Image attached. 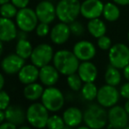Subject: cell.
Returning <instances> with one entry per match:
<instances>
[{
	"mask_svg": "<svg viewBox=\"0 0 129 129\" xmlns=\"http://www.w3.org/2000/svg\"><path fill=\"white\" fill-rule=\"evenodd\" d=\"M70 26V32H71V34L77 36V37H79V36H82L85 32V28L83 26V25L82 24L80 21L78 20H74L73 22L70 23L69 24Z\"/></svg>",
	"mask_w": 129,
	"mask_h": 129,
	"instance_id": "cell-31",
	"label": "cell"
},
{
	"mask_svg": "<svg viewBox=\"0 0 129 129\" xmlns=\"http://www.w3.org/2000/svg\"><path fill=\"white\" fill-rule=\"evenodd\" d=\"M4 85H5V78H4V76L0 73V90L3 89Z\"/></svg>",
	"mask_w": 129,
	"mask_h": 129,
	"instance_id": "cell-42",
	"label": "cell"
},
{
	"mask_svg": "<svg viewBox=\"0 0 129 129\" xmlns=\"http://www.w3.org/2000/svg\"><path fill=\"white\" fill-rule=\"evenodd\" d=\"M124 108H125V110L126 111V112L129 114V99H127V101H126V104H125Z\"/></svg>",
	"mask_w": 129,
	"mask_h": 129,
	"instance_id": "cell-43",
	"label": "cell"
},
{
	"mask_svg": "<svg viewBox=\"0 0 129 129\" xmlns=\"http://www.w3.org/2000/svg\"><path fill=\"white\" fill-rule=\"evenodd\" d=\"M105 81L106 84L112 85V86L119 85L121 82V73L119 69L110 65L105 70Z\"/></svg>",
	"mask_w": 129,
	"mask_h": 129,
	"instance_id": "cell-25",
	"label": "cell"
},
{
	"mask_svg": "<svg viewBox=\"0 0 129 129\" xmlns=\"http://www.w3.org/2000/svg\"><path fill=\"white\" fill-rule=\"evenodd\" d=\"M129 114L124 107L119 105H113L108 111L109 128L124 129L127 126Z\"/></svg>",
	"mask_w": 129,
	"mask_h": 129,
	"instance_id": "cell-10",
	"label": "cell"
},
{
	"mask_svg": "<svg viewBox=\"0 0 129 129\" xmlns=\"http://www.w3.org/2000/svg\"><path fill=\"white\" fill-rule=\"evenodd\" d=\"M18 8L12 3L8 2L6 4L0 5V15L6 19H13L18 13Z\"/></svg>",
	"mask_w": 129,
	"mask_h": 129,
	"instance_id": "cell-28",
	"label": "cell"
},
{
	"mask_svg": "<svg viewBox=\"0 0 129 129\" xmlns=\"http://www.w3.org/2000/svg\"><path fill=\"white\" fill-rule=\"evenodd\" d=\"M83 121L88 127L91 129H102L107 124L108 112L99 104H92L83 112Z\"/></svg>",
	"mask_w": 129,
	"mask_h": 129,
	"instance_id": "cell-2",
	"label": "cell"
},
{
	"mask_svg": "<svg viewBox=\"0 0 129 129\" xmlns=\"http://www.w3.org/2000/svg\"><path fill=\"white\" fill-rule=\"evenodd\" d=\"M103 17L108 22H114L118 20L120 16V10L115 3L108 2L105 4L103 9Z\"/></svg>",
	"mask_w": 129,
	"mask_h": 129,
	"instance_id": "cell-23",
	"label": "cell"
},
{
	"mask_svg": "<svg viewBox=\"0 0 129 129\" xmlns=\"http://www.w3.org/2000/svg\"><path fill=\"white\" fill-rule=\"evenodd\" d=\"M33 46L27 39L19 40L16 44V54L22 57L23 59H27L31 57V54L33 53Z\"/></svg>",
	"mask_w": 129,
	"mask_h": 129,
	"instance_id": "cell-26",
	"label": "cell"
},
{
	"mask_svg": "<svg viewBox=\"0 0 129 129\" xmlns=\"http://www.w3.org/2000/svg\"><path fill=\"white\" fill-rule=\"evenodd\" d=\"M43 91H44L43 87L40 83H29V84H26V86L24 89L23 93H24V96L26 99L34 101V100H37L38 99L41 98Z\"/></svg>",
	"mask_w": 129,
	"mask_h": 129,
	"instance_id": "cell-24",
	"label": "cell"
},
{
	"mask_svg": "<svg viewBox=\"0 0 129 129\" xmlns=\"http://www.w3.org/2000/svg\"><path fill=\"white\" fill-rule=\"evenodd\" d=\"M17 26L12 19L0 18V40L3 42L12 41L17 38Z\"/></svg>",
	"mask_w": 129,
	"mask_h": 129,
	"instance_id": "cell-16",
	"label": "cell"
},
{
	"mask_svg": "<svg viewBox=\"0 0 129 129\" xmlns=\"http://www.w3.org/2000/svg\"><path fill=\"white\" fill-rule=\"evenodd\" d=\"M123 75H124L125 78L129 82V64L126 65V66L123 69Z\"/></svg>",
	"mask_w": 129,
	"mask_h": 129,
	"instance_id": "cell-40",
	"label": "cell"
},
{
	"mask_svg": "<svg viewBox=\"0 0 129 129\" xmlns=\"http://www.w3.org/2000/svg\"><path fill=\"white\" fill-rule=\"evenodd\" d=\"M54 49L49 44H40L34 48L31 54V61L33 64L37 66L38 68H41L43 66L49 64L54 58Z\"/></svg>",
	"mask_w": 129,
	"mask_h": 129,
	"instance_id": "cell-8",
	"label": "cell"
},
{
	"mask_svg": "<svg viewBox=\"0 0 129 129\" xmlns=\"http://www.w3.org/2000/svg\"><path fill=\"white\" fill-rule=\"evenodd\" d=\"M3 48H4V47H3V41L0 40V55L2 54V52H3Z\"/></svg>",
	"mask_w": 129,
	"mask_h": 129,
	"instance_id": "cell-44",
	"label": "cell"
},
{
	"mask_svg": "<svg viewBox=\"0 0 129 129\" xmlns=\"http://www.w3.org/2000/svg\"><path fill=\"white\" fill-rule=\"evenodd\" d=\"M26 32H24V31L20 30L19 32H18V34H17V38L18 40H24V39H26Z\"/></svg>",
	"mask_w": 129,
	"mask_h": 129,
	"instance_id": "cell-39",
	"label": "cell"
},
{
	"mask_svg": "<svg viewBox=\"0 0 129 129\" xmlns=\"http://www.w3.org/2000/svg\"><path fill=\"white\" fill-rule=\"evenodd\" d=\"M124 129H129V126H126V127H125Z\"/></svg>",
	"mask_w": 129,
	"mask_h": 129,
	"instance_id": "cell-50",
	"label": "cell"
},
{
	"mask_svg": "<svg viewBox=\"0 0 129 129\" xmlns=\"http://www.w3.org/2000/svg\"><path fill=\"white\" fill-rule=\"evenodd\" d=\"M112 1L116 5H121V6H126L129 5V0H112Z\"/></svg>",
	"mask_w": 129,
	"mask_h": 129,
	"instance_id": "cell-38",
	"label": "cell"
},
{
	"mask_svg": "<svg viewBox=\"0 0 129 129\" xmlns=\"http://www.w3.org/2000/svg\"><path fill=\"white\" fill-rule=\"evenodd\" d=\"M19 79L24 84H29V83H35L36 80L39 78L40 70H38V67L34 64H26L24 65L23 68L19 70Z\"/></svg>",
	"mask_w": 129,
	"mask_h": 129,
	"instance_id": "cell-19",
	"label": "cell"
},
{
	"mask_svg": "<svg viewBox=\"0 0 129 129\" xmlns=\"http://www.w3.org/2000/svg\"><path fill=\"white\" fill-rule=\"evenodd\" d=\"M54 66L60 72V74L64 76H70L77 72L79 67V60L73 51L67 49L59 50L54 53L53 58Z\"/></svg>",
	"mask_w": 129,
	"mask_h": 129,
	"instance_id": "cell-1",
	"label": "cell"
},
{
	"mask_svg": "<svg viewBox=\"0 0 129 129\" xmlns=\"http://www.w3.org/2000/svg\"><path fill=\"white\" fill-rule=\"evenodd\" d=\"M19 129H31L29 126H20Z\"/></svg>",
	"mask_w": 129,
	"mask_h": 129,
	"instance_id": "cell-46",
	"label": "cell"
},
{
	"mask_svg": "<svg viewBox=\"0 0 129 129\" xmlns=\"http://www.w3.org/2000/svg\"><path fill=\"white\" fill-rule=\"evenodd\" d=\"M8 2H11V0H0V5H4V4H6Z\"/></svg>",
	"mask_w": 129,
	"mask_h": 129,
	"instance_id": "cell-45",
	"label": "cell"
},
{
	"mask_svg": "<svg viewBox=\"0 0 129 129\" xmlns=\"http://www.w3.org/2000/svg\"><path fill=\"white\" fill-rule=\"evenodd\" d=\"M67 83L70 88L74 91H78L82 89V84H83V81H82L81 77L77 73H73L71 75L68 76L67 77Z\"/></svg>",
	"mask_w": 129,
	"mask_h": 129,
	"instance_id": "cell-29",
	"label": "cell"
},
{
	"mask_svg": "<svg viewBox=\"0 0 129 129\" xmlns=\"http://www.w3.org/2000/svg\"><path fill=\"white\" fill-rule=\"evenodd\" d=\"M25 65V59L18 55L17 54H11L5 56L1 62V68L5 73L8 75H14Z\"/></svg>",
	"mask_w": 129,
	"mask_h": 129,
	"instance_id": "cell-14",
	"label": "cell"
},
{
	"mask_svg": "<svg viewBox=\"0 0 129 129\" xmlns=\"http://www.w3.org/2000/svg\"><path fill=\"white\" fill-rule=\"evenodd\" d=\"M48 25L49 24H47V23H43V22H41L40 24H38L35 28L36 34L39 37H46L50 33V29Z\"/></svg>",
	"mask_w": 129,
	"mask_h": 129,
	"instance_id": "cell-33",
	"label": "cell"
},
{
	"mask_svg": "<svg viewBox=\"0 0 129 129\" xmlns=\"http://www.w3.org/2000/svg\"><path fill=\"white\" fill-rule=\"evenodd\" d=\"M41 101L49 112H58L64 105V96L59 89L49 86L43 91Z\"/></svg>",
	"mask_w": 129,
	"mask_h": 129,
	"instance_id": "cell-6",
	"label": "cell"
},
{
	"mask_svg": "<svg viewBox=\"0 0 129 129\" xmlns=\"http://www.w3.org/2000/svg\"><path fill=\"white\" fill-rule=\"evenodd\" d=\"M82 95L83 99L87 101H92L97 99L99 89L95 85L94 83H84L83 86L81 89Z\"/></svg>",
	"mask_w": 129,
	"mask_h": 129,
	"instance_id": "cell-27",
	"label": "cell"
},
{
	"mask_svg": "<svg viewBox=\"0 0 129 129\" xmlns=\"http://www.w3.org/2000/svg\"><path fill=\"white\" fill-rule=\"evenodd\" d=\"M63 129H72V126H65L64 127H63Z\"/></svg>",
	"mask_w": 129,
	"mask_h": 129,
	"instance_id": "cell-48",
	"label": "cell"
},
{
	"mask_svg": "<svg viewBox=\"0 0 129 129\" xmlns=\"http://www.w3.org/2000/svg\"><path fill=\"white\" fill-rule=\"evenodd\" d=\"M66 126L63 118L60 117L58 115H53L48 118L47 126L48 129H63Z\"/></svg>",
	"mask_w": 129,
	"mask_h": 129,
	"instance_id": "cell-30",
	"label": "cell"
},
{
	"mask_svg": "<svg viewBox=\"0 0 129 129\" xmlns=\"http://www.w3.org/2000/svg\"><path fill=\"white\" fill-rule=\"evenodd\" d=\"M0 129H17V126L7 121V122H3L2 124H0Z\"/></svg>",
	"mask_w": 129,
	"mask_h": 129,
	"instance_id": "cell-37",
	"label": "cell"
},
{
	"mask_svg": "<svg viewBox=\"0 0 129 129\" xmlns=\"http://www.w3.org/2000/svg\"><path fill=\"white\" fill-rule=\"evenodd\" d=\"M110 64L119 70H123L129 64V48L124 43H116L109 49Z\"/></svg>",
	"mask_w": 129,
	"mask_h": 129,
	"instance_id": "cell-5",
	"label": "cell"
},
{
	"mask_svg": "<svg viewBox=\"0 0 129 129\" xmlns=\"http://www.w3.org/2000/svg\"><path fill=\"white\" fill-rule=\"evenodd\" d=\"M15 18L16 25L19 28V30L26 33L34 31L37 26L39 21L35 11L28 7L19 9Z\"/></svg>",
	"mask_w": 129,
	"mask_h": 129,
	"instance_id": "cell-7",
	"label": "cell"
},
{
	"mask_svg": "<svg viewBox=\"0 0 129 129\" xmlns=\"http://www.w3.org/2000/svg\"><path fill=\"white\" fill-rule=\"evenodd\" d=\"M34 11L40 22L50 24L56 18L55 6L48 0H41Z\"/></svg>",
	"mask_w": 129,
	"mask_h": 129,
	"instance_id": "cell-13",
	"label": "cell"
},
{
	"mask_svg": "<svg viewBox=\"0 0 129 129\" xmlns=\"http://www.w3.org/2000/svg\"><path fill=\"white\" fill-rule=\"evenodd\" d=\"M120 93L115 86L105 84L99 89L97 95L98 103L105 108H111L119 102Z\"/></svg>",
	"mask_w": 129,
	"mask_h": 129,
	"instance_id": "cell-9",
	"label": "cell"
},
{
	"mask_svg": "<svg viewBox=\"0 0 129 129\" xmlns=\"http://www.w3.org/2000/svg\"><path fill=\"white\" fill-rule=\"evenodd\" d=\"M105 4L101 0H84L81 3L80 13L84 19H98L103 14Z\"/></svg>",
	"mask_w": 129,
	"mask_h": 129,
	"instance_id": "cell-11",
	"label": "cell"
},
{
	"mask_svg": "<svg viewBox=\"0 0 129 129\" xmlns=\"http://www.w3.org/2000/svg\"><path fill=\"white\" fill-rule=\"evenodd\" d=\"M97 44H98V47H99L101 50H103V51H107V50L109 51V49H110L112 46V40H111L106 34L98 38Z\"/></svg>",
	"mask_w": 129,
	"mask_h": 129,
	"instance_id": "cell-32",
	"label": "cell"
},
{
	"mask_svg": "<svg viewBox=\"0 0 129 129\" xmlns=\"http://www.w3.org/2000/svg\"><path fill=\"white\" fill-rule=\"evenodd\" d=\"M5 119V112L3 110H0V124H2Z\"/></svg>",
	"mask_w": 129,
	"mask_h": 129,
	"instance_id": "cell-41",
	"label": "cell"
},
{
	"mask_svg": "<svg viewBox=\"0 0 129 129\" xmlns=\"http://www.w3.org/2000/svg\"><path fill=\"white\" fill-rule=\"evenodd\" d=\"M48 118V110L43 104L34 103L28 107L26 111V119L34 127L43 128L47 126Z\"/></svg>",
	"mask_w": 129,
	"mask_h": 129,
	"instance_id": "cell-4",
	"label": "cell"
},
{
	"mask_svg": "<svg viewBox=\"0 0 129 129\" xmlns=\"http://www.w3.org/2000/svg\"><path fill=\"white\" fill-rule=\"evenodd\" d=\"M87 30H88L89 34L90 35L98 39L101 36L105 35L107 27L105 23L102 19L98 18V19H93L89 20V22L87 23Z\"/></svg>",
	"mask_w": 129,
	"mask_h": 129,
	"instance_id": "cell-22",
	"label": "cell"
},
{
	"mask_svg": "<svg viewBox=\"0 0 129 129\" xmlns=\"http://www.w3.org/2000/svg\"><path fill=\"white\" fill-rule=\"evenodd\" d=\"M10 104V96L8 93L0 90V110H6Z\"/></svg>",
	"mask_w": 129,
	"mask_h": 129,
	"instance_id": "cell-34",
	"label": "cell"
},
{
	"mask_svg": "<svg viewBox=\"0 0 129 129\" xmlns=\"http://www.w3.org/2000/svg\"><path fill=\"white\" fill-rule=\"evenodd\" d=\"M55 9L58 19L67 24L73 22L81 15V3L79 0H60Z\"/></svg>",
	"mask_w": 129,
	"mask_h": 129,
	"instance_id": "cell-3",
	"label": "cell"
},
{
	"mask_svg": "<svg viewBox=\"0 0 129 129\" xmlns=\"http://www.w3.org/2000/svg\"><path fill=\"white\" fill-rule=\"evenodd\" d=\"M119 93H120V96L122 98L129 99V82L124 83V84L121 86Z\"/></svg>",
	"mask_w": 129,
	"mask_h": 129,
	"instance_id": "cell-35",
	"label": "cell"
},
{
	"mask_svg": "<svg viewBox=\"0 0 129 129\" xmlns=\"http://www.w3.org/2000/svg\"><path fill=\"white\" fill-rule=\"evenodd\" d=\"M71 35L70 26L64 22L56 24L50 31V39L56 45H62L68 41Z\"/></svg>",
	"mask_w": 129,
	"mask_h": 129,
	"instance_id": "cell-15",
	"label": "cell"
},
{
	"mask_svg": "<svg viewBox=\"0 0 129 129\" xmlns=\"http://www.w3.org/2000/svg\"><path fill=\"white\" fill-rule=\"evenodd\" d=\"M73 53L79 61H90L95 57L97 54L96 47L91 41H77L73 47Z\"/></svg>",
	"mask_w": 129,
	"mask_h": 129,
	"instance_id": "cell-12",
	"label": "cell"
},
{
	"mask_svg": "<svg viewBox=\"0 0 129 129\" xmlns=\"http://www.w3.org/2000/svg\"><path fill=\"white\" fill-rule=\"evenodd\" d=\"M30 0H11L12 4L17 7L18 9H22L27 7Z\"/></svg>",
	"mask_w": 129,
	"mask_h": 129,
	"instance_id": "cell-36",
	"label": "cell"
},
{
	"mask_svg": "<svg viewBox=\"0 0 129 129\" xmlns=\"http://www.w3.org/2000/svg\"><path fill=\"white\" fill-rule=\"evenodd\" d=\"M26 118V114L24 109L19 105H11L5 110V119L16 126L23 124Z\"/></svg>",
	"mask_w": 129,
	"mask_h": 129,
	"instance_id": "cell-20",
	"label": "cell"
},
{
	"mask_svg": "<svg viewBox=\"0 0 129 129\" xmlns=\"http://www.w3.org/2000/svg\"><path fill=\"white\" fill-rule=\"evenodd\" d=\"M60 72L56 70V68L52 65H46L43 66L40 70L39 79L44 85L47 86H53L59 80Z\"/></svg>",
	"mask_w": 129,
	"mask_h": 129,
	"instance_id": "cell-18",
	"label": "cell"
},
{
	"mask_svg": "<svg viewBox=\"0 0 129 129\" xmlns=\"http://www.w3.org/2000/svg\"><path fill=\"white\" fill-rule=\"evenodd\" d=\"M127 40H128V42H129V30H128V33H127Z\"/></svg>",
	"mask_w": 129,
	"mask_h": 129,
	"instance_id": "cell-49",
	"label": "cell"
},
{
	"mask_svg": "<svg viewBox=\"0 0 129 129\" xmlns=\"http://www.w3.org/2000/svg\"><path fill=\"white\" fill-rule=\"evenodd\" d=\"M77 129H91V128H90V127H88V126H80V127H78Z\"/></svg>",
	"mask_w": 129,
	"mask_h": 129,
	"instance_id": "cell-47",
	"label": "cell"
},
{
	"mask_svg": "<svg viewBox=\"0 0 129 129\" xmlns=\"http://www.w3.org/2000/svg\"><path fill=\"white\" fill-rule=\"evenodd\" d=\"M62 118L67 126L75 127L83 120V113L77 107H70L64 111Z\"/></svg>",
	"mask_w": 129,
	"mask_h": 129,
	"instance_id": "cell-21",
	"label": "cell"
},
{
	"mask_svg": "<svg viewBox=\"0 0 129 129\" xmlns=\"http://www.w3.org/2000/svg\"><path fill=\"white\" fill-rule=\"evenodd\" d=\"M77 74L83 83H94L98 77V69L91 61H83L79 64Z\"/></svg>",
	"mask_w": 129,
	"mask_h": 129,
	"instance_id": "cell-17",
	"label": "cell"
}]
</instances>
